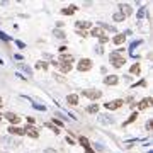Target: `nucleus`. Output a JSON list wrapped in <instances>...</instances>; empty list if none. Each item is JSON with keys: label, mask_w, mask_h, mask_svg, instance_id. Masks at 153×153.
I'll list each match as a JSON object with an SVG mask.
<instances>
[{"label": "nucleus", "mask_w": 153, "mask_h": 153, "mask_svg": "<svg viewBox=\"0 0 153 153\" xmlns=\"http://www.w3.org/2000/svg\"><path fill=\"white\" fill-rule=\"evenodd\" d=\"M95 150H100V152H102V150H104V146H102V145H95Z\"/></svg>", "instance_id": "4c0bfd02"}, {"label": "nucleus", "mask_w": 153, "mask_h": 153, "mask_svg": "<svg viewBox=\"0 0 153 153\" xmlns=\"http://www.w3.org/2000/svg\"><path fill=\"white\" fill-rule=\"evenodd\" d=\"M5 119H9L12 124H17V123L21 121V118H19L17 114H14V112H7V114H5Z\"/></svg>", "instance_id": "9d476101"}, {"label": "nucleus", "mask_w": 153, "mask_h": 153, "mask_svg": "<svg viewBox=\"0 0 153 153\" xmlns=\"http://www.w3.org/2000/svg\"><path fill=\"white\" fill-rule=\"evenodd\" d=\"M99 41H100V43H107V41H109V36L102 34V36H100V38H99Z\"/></svg>", "instance_id": "7c9ffc66"}, {"label": "nucleus", "mask_w": 153, "mask_h": 153, "mask_svg": "<svg viewBox=\"0 0 153 153\" xmlns=\"http://www.w3.org/2000/svg\"><path fill=\"white\" fill-rule=\"evenodd\" d=\"M75 10H76L75 5H70V9H63V10H61V14H63V15H71L73 12H75Z\"/></svg>", "instance_id": "412c9836"}, {"label": "nucleus", "mask_w": 153, "mask_h": 153, "mask_svg": "<svg viewBox=\"0 0 153 153\" xmlns=\"http://www.w3.org/2000/svg\"><path fill=\"white\" fill-rule=\"evenodd\" d=\"M36 68L38 70H46L48 68V63H44V61H39L38 65H36Z\"/></svg>", "instance_id": "cd10ccee"}, {"label": "nucleus", "mask_w": 153, "mask_h": 153, "mask_svg": "<svg viewBox=\"0 0 153 153\" xmlns=\"http://www.w3.org/2000/svg\"><path fill=\"white\" fill-rule=\"evenodd\" d=\"M97 119H99V123H102V124H112L114 123V118H111L109 114H99Z\"/></svg>", "instance_id": "39448f33"}, {"label": "nucleus", "mask_w": 153, "mask_h": 153, "mask_svg": "<svg viewBox=\"0 0 153 153\" xmlns=\"http://www.w3.org/2000/svg\"><path fill=\"white\" fill-rule=\"evenodd\" d=\"M15 44H17L19 48H26V44H24V43H22V41H15Z\"/></svg>", "instance_id": "e433bc0d"}, {"label": "nucleus", "mask_w": 153, "mask_h": 153, "mask_svg": "<svg viewBox=\"0 0 153 153\" xmlns=\"http://www.w3.org/2000/svg\"><path fill=\"white\" fill-rule=\"evenodd\" d=\"M85 153H95V152H94L92 148H85Z\"/></svg>", "instance_id": "ea45409f"}, {"label": "nucleus", "mask_w": 153, "mask_h": 153, "mask_svg": "<svg viewBox=\"0 0 153 153\" xmlns=\"http://www.w3.org/2000/svg\"><path fill=\"white\" fill-rule=\"evenodd\" d=\"M102 34H104V32H102V29L100 27H94L90 31V36H94V38H100Z\"/></svg>", "instance_id": "a211bd4d"}, {"label": "nucleus", "mask_w": 153, "mask_h": 153, "mask_svg": "<svg viewBox=\"0 0 153 153\" xmlns=\"http://www.w3.org/2000/svg\"><path fill=\"white\" fill-rule=\"evenodd\" d=\"M118 82H119V78H118L116 75H107V76L104 78V84H105V85H116Z\"/></svg>", "instance_id": "1a4fd4ad"}, {"label": "nucleus", "mask_w": 153, "mask_h": 153, "mask_svg": "<svg viewBox=\"0 0 153 153\" xmlns=\"http://www.w3.org/2000/svg\"><path fill=\"white\" fill-rule=\"evenodd\" d=\"M66 100H68L70 105H76L78 104V95L76 94H70L68 97H66Z\"/></svg>", "instance_id": "4468645a"}, {"label": "nucleus", "mask_w": 153, "mask_h": 153, "mask_svg": "<svg viewBox=\"0 0 153 153\" xmlns=\"http://www.w3.org/2000/svg\"><path fill=\"white\" fill-rule=\"evenodd\" d=\"M136 118H138V112H133L131 116H129V119H128V121H124V124H123V126H128V124H131V123H134V121H136Z\"/></svg>", "instance_id": "4be33fe9"}, {"label": "nucleus", "mask_w": 153, "mask_h": 153, "mask_svg": "<svg viewBox=\"0 0 153 153\" xmlns=\"http://www.w3.org/2000/svg\"><path fill=\"white\" fill-rule=\"evenodd\" d=\"M152 128H153V121H152V119H150V121L146 123V129H152Z\"/></svg>", "instance_id": "473e14b6"}, {"label": "nucleus", "mask_w": 153, "mask_h": 153, "mask_svg": "<svg viewBox=\"0 0 153 153\" xmlns=\"http://www.w3.org/2000/svg\"><path fill=\"white\" fill-rule=\"evenodd\" d=\"M152 104V97H146V99H143L141 102L138 104V111H143V109H146L148 105Z\"/></svg>", "instance_id": "f8f14e48"}, {"label": "nucleus", "mask_w": 153, "mask_h": 153, "mask_svg": "<svg viewBox=\"0 0 153 153\" xmlns=\"http://www.w3.org/2000/svg\"><path fill=\"white\" fill-rule=\"evenodd\" d=\"M2 143L7 146V148H17V146H19V143H17V141H14V139H12V138H9V136L2 138Z\"/></svg>", "instance_id": "423d86ee"}, {"label": "nucleus", "mask_w": 153, "mask_h": 153, "mask_svg": "<svg viewBox=\"0 0 153 153\" xmlns=\"http://www.w3.org/2000/svg\"><path fill=\"white\" fill-rule=\"evenodd\" d=\"M24 131H26V134H29L31 138H38V136H39V133H38V129H36L34 126H27V128H24Z\"/></svg>", "instance_id": "6e6552de"}, {"label": "nucleus", "mask_w": 153, "mask_h": 153, "mask_svg": "<svg viewBox=\"0 0 153 153\" xmlns=\"http://www.w3.org/2000/svg\"><path fill=\"white\" fill-rule=\"evenodd\" d=\"M76 68H78V71H89L92 68V61L89 58H82L78 61V65H76Z\"/></svg>", "instance_id": "7ed1b4c3"}, {"label": "nucleus", "mask_w": 153, "mask_h": 153, "mask_svg": "<svg viewBox=\"0 0 153 153\" xmlns=\"http://www.w3.org/2000/svg\"><path fill=\"white\" fill-rule=\"evenodd\" d=\"M121 51H123V49H116V51L111 53V63H112L114 68H123L124 63H126L124 56H121Z\"/></svg>", "instance_id": "f257e3e1"}, {"label": "nucleus", "mask_w": 153, "mask_h": 153, "mask_svg": "<svg viewBox=\"0 0 153 153\" xmlns=\"http://www.w3.org/2000/svg\"><path fill=\"white\" fill-rule=\"evenodd\" d=\"M32 107H34V109H38V111H46V107H44V105H41V104H38V102H32Z\"/></svg>", "instance_id": "c85d7f7f"}, {"label": "nucleus", "mask_w": 153, "mask_h": 153, "mask_svg": "<svg viewBox=\"0 0 153 153\" xmlns=\"http://www.w3.org/2000/svg\"><path fill=\"white\" fill-rule=\"evenodd\" d=\"M0 119H2V114H0Z\"/></svg>", "instance_id": "79ce46f5"}, {"label": "nucleus", "mask_w": 153, "mask_h": 153, "mask_svg": "<svg viewBox=\"0 0 153 153\" xmlns=\"http://www.w3.org/2000/svg\"><path fill=\"white\" fill-rule=\"evenodd\" d=\"M97 111H99V105L97 104H92V105L87 107V112H90V114H97Z\"/></svg>", "instance_id": "b1692460"}, {"label": "nucleus", "mask_w": 153, "mask_h": 153, "mask_svg": "<svg viewBox=\"0 0 153 153\" xmlns=\"http://www.w3.org/2000/svg\"><path fill=\"white\" fill-rule=\"evenodd\" d=\"M17 68L22 70V71H26L29 76H31V73H32V70H31V66H27L26 63H17Z\"/></svg>", "instance_id": "2eb2a0df"}, {"label": "nucleus", "mask_w": 153, "mask_h": 153, "mask_svg": "<svg viewBox=\"0 0 153 153\" xmlns=\"http://www.w3.org/2000/svg\"><path fill=\"white\" fill-rule=\"evenodd\" d=\"M60 61L61 63H71L73 61V56L71 55H61L60 56Z\"/></svg>", "instance_id": "aec40b11"}, {"label": "nucleus", "mask_w": 153, "mask_h": 153, "mask_svg": "<svg viewBox=\"0 0 153 153\" xmlns=\"http://www.w3.org/2000/svg\"><path fill=\"white\" fill-rule=\"evenodd\" d=\"M99 26H100V27H104L105 31H109V32H116V27H114V26H111V24H104V22H99Z\"/></svg>", "instance_id": "6ab92c4d"}, {"label": "nucleus", "mask_w": 153, "mask_h": 153, "mask_svg": "<svg viewBox=\"0 0 153 153\" xmlns=\"http://www.w3.org/2000/svg\"><path fill=\"white\" fill-rule=\"evenodd\" d=\"M9 134H17V136H22V134H26V131L19 128V126H10L9 128Z\"/></svg>", "instance_id": "0eeeda50"}, {"label": "nucleus", "mask_w": 153, "mask_h": 153, "mask_svg": "<svg viewBox=\"0 0 153 153\" xmlns=\"http://www.w3.org/2000/svg\"><path fill=\"white\" fill-rule=\"evenodd\" d=\"M0 105H2V97H0Z\"/></svg>", "instance_id": "a19ab883"}, {"label": "nucleus", "mask_w": 153, "mask_h": 153, "mask_svg": "<svg viewBox=\"0 0 153 153\" xmlns=\"http://www.w3.org/2000/svg\"><path fill=\"white\" fill-rule=\"evenodd\" d=\"M89 27H90V22L89 21H76V31H85Z\"/></svg>", "instance_id": "9b49d317"}, {"label": "nucleus", "mask_w": 153, "mask_h": 153, "mask_svg": "<svg viewBox=\"0 0 153 153\" xmlns=\"http://www.w3.org/2000/svg\"><path fill=\"white\" fill-rule=\"evenodd\" d=\"M119 7H121V14L124 15V17H126V15H131V12H133V10H131V7H129L128 4H121Z\"/></svg>", "instance_id": "ddd939ff"}, {"label": "nucleus", "mask_w": 153, "mask_h": 153, "mask_svg": "<svg viewBox=\"0 0 153 153\" xmlns=\"http://www.w3.org/2000/svg\"><path fill=\"white\" fill-rule=\"evenodd\" d=\"M76 34H78V36H82V38H85V36H89L87 32H85V31H76Z\"/></svg>", "instance_id": "72a5a7b5"}, {"label": "nucleus", "mask_w": 153, "mask_h": 153, "mask_svg": "<svg viewBox=\"0 0 153 153\" xmlns=\"http://www.w3.org/2000/svg\"><path fill=\"white\" fill-rule=\"evenodd\" d=\"M80 145L84 146V148H90V146H89L90 143H89V139L85 138V136H80Z\"/></svg>", "instance_id": "a878e982"}, {"label": "nucleus", "mask_w": 153, "mask_h": 153, "mask_svg": "<svg viewBox=\"0 0 153 153\" xmlns=\"http://www.w3.org/2000/svg\"><path fill=\"white\" fill-rule=\"evenodd\" d=\"M82 95L87 99H90V100H97L100 95H102V92L97 90V89H87V90H82Z\"/></svg>", "instance_id": "f03ea898"}, {"label": "nucleus", "mask_w": 153, "mask_h": 153, "mask_svg": "<svg viewBox=\"0 0 153 153\" xmlns=\"http://www.w3.org/2000/svg\"><path fill=\"white\" fill-rule=\"evenodd\" d=\"M138 44H141V41H133V44H131V53H133V49L136 48Z\"/></svg>", "instance_id": "2f4dec72"}, {"label": "nucleus", "mask_w": 153, "mask_h": 153, "mask_svg": "<svg viewBox=\"0 0 153 153\" xmlns=\"http://www.w3.org/2000/svg\"><path fill=\"white\" fill-rule=\"evenodd\" d=\"M145 9H146V7H141V9H139V12H138V19H139V17H141L143 14H145Z\"/></svg>", "instance_id": "f704fd0d"}, {"label": "nucleus", "mask_w": 153, "mask_h": 153, "mask_svg": "<svg viewBox=\"0 0 153 153\" xmlns=\"http://www.w3.org/2000/svg\"><path fill=\"white\" fill-rule=\"evenodd\" d=\"M126 17L123 14H121V12H116V14L112 15V21H116V22H121V21H124Z\"/></svg>", "instance_id": "5701e85b"}, {"label": "nucleus", "mask_w": 153, "mask_h": 153, "mask_svg": "<svg viewBox=\"0 0 153 153\" xmlns=\"http://www.w3.org/2000/svg\"><path fill=\"white\" fill-rule=\"evenodd\" d=\"M139 71H141L139 65H138V63H134V65L131 66V73H133V75H139Z\"/></svg>", "instance_id": "393cba45"}, {"label": "nucleus", "mask_w": 153, "mask_h": 153, "mask_svg": "<svg viewBox=\"0 0 153 153\" xmlns=\"http://www.w3.org/2000/svg\"><path fill=\"white\" fill-rule=\"evenodd\" d=\"M0 39H4L5 43H7V41H10V38H9V36L5 34V32H2V31H0Z\"/></svg>", "instance_id": "c756f323"}, {"label": "nucleus", "mask_w": 153, "mask_h": 153, "mask_svg": "<svg viewBox=\"0 0 153 153\" xmlns=\"http://www.w3.org/2000/svg\"><path fill=\"white\" fill-rule=\"evenodd\" d=\"M60 70L63 73H70L71 71V63H60Z\"/></svg>", "instance_id": "dca6fc26"}, {"label": "nucleus", "mask_w": 153, "mask_h": 153, "mask_svg": "<svg viewBox=\"0 0 153 153\" xmlns=\"http://www.w3.org/2000/svg\"><path fill=\"white\" fill-rule=\"evenodd\" d=\"M123 104H124V100H123V99H116V100H112V102H107L105 107H107L109 111H116V109H119Z\"/></svg>", "instance_id": "20e7f679"}, {"label": "nucleus", "mask_w": 153, "mask_h": 153, "mask_svg": "<svg viewBox=\"0 0 153 153\" xmlns=\"http://www.w3.org/2000/svg\"><path fill=\"white\" fill-rule=\"evenodd\" d=\"M44 153H58V152H56V150H53V148H46V150H44Z\"/></svg>", "instance_id": "c9c22d12"}, {"label": "nucleus", "mask_w": 153, "mask_h": 153, "mask_svg": "<svg viewBox=\"0 0 153 153\" xmlns=\"http://www.w3.org/2000/svg\"><path fill=\"white\" fill-rule=\"evenodd\" d=\"M124 39H126V34H118V36H114V39H112V41H114V44H123V43H124Z\"/></svg>", "instance_id": "f3484780"}, {"label": "nucleus", "mask_w": 153, "mask_h": 153, "mask_svg": "<svg viewBox=\"0 0 153 153\" xmlns=\"http://www.w3.org/2000/svg\"><path fill=\"white\" fill-rule=\"evenodd\" d=\"M95 53H97V55H100V53H102V48H100V46H99V48H95Z\"/></svg>", "instance_id": "58836bf2"}, {"label": "nucleus", "mask_w": 153, "mask_h": 153, "mask_svg": "<svg viewBox=\"0 0 153 153\" xmlns=\"http://www.w3.org/2000/svg\"><path fill=\"white\" fill-rule=\"evenodd\" d=\"M55 36L58 38V39H65V36H66V34L63 32L61 29H55Z\"/></svg>", "instance_id": "bb28decb"}]
</instances>
